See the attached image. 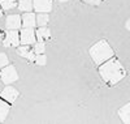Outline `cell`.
Here are the masks:
<instances>
[{
	"instance_id": "cell-1",
	"label": "cell",
	"mask_w": 130,
	"mask_h": 124,
	"mask_svg": "<svg viewBox=\"0 0 130 124\" xmlns=\"http://www.w3.org/2000/svg\"><path fill=\"white\" fill-rule=\"evenodd\" d=\"M99 75L105 84L115 85L117 82H120L122 78H125L126 71H125L124 65L121 64L120 60L116 58H111L107 61H104L103 64H100Z\"/></svg>"
},
{
	"instance_id": "cell-2",
	"label": "cell",
	"mask_w": 130,
	"mask_h": 124,
	"mask_svg": "<svg viewBox=\"0 0 130 124\" xmlns=\"http://www.w3.org/2000/svg\"><path fill=\"white\" fill-rule=\"evenodd\" d=\"M113 55H115V52H113L112 47L109 46V43H108L105 39H102L99 42H96L90 48V56L94 60V63L98 64V65H100L104 61H107L108 59L113 58Z\"/></svg>"
},
{
	"instance_id": "cell-3",
	"label": "cell",
	"mask_w": 130,
	"mask_h": 124,
	"mask_svg": "<svg viewBox=\"0 0 130 124\" xmlns=\"http://www.w3.org/2000/svg\"><path fill=\"white\" fill-rule=\"evenodd\" d=\"M20 33L17 29H8L4 33V38H3V46L4 47H17L20 44Z\"/></svg>"
},
{
	"instance_id": "cell-4",
	"label": "cell",
	"mask_w": 130,
	"mask_h": 124,
	"mask_svg": "<svg viewBox=\"0 0 130 124\" xmlns=\"http://www.w3.org/2000/svg\"><path fill=\"white\" fill-rule=\"evenodd\" d=\"M0 78H2V81L4 84H12L18 80V73L13 65H5L4 68H2Z\"/></svg>"
},
{
	"instance_id": "cell-5",
	"label": "cell",
	"mask_w": 130,
	"mask_h": 124,
	"mask_svg": "<svg viewBox=\"0 0 130 124\" xmlns=\"http://www.w3.org/2000/svg\"><path fill=\"white\" fill-rule=\"evenodd\" d=\"M20 39L22 44H34L37 41L35 31L32 28H24L20 33Z\"/></svg>"
},
{
	"instance_id": "cell-6",
	"label": "cell",
	"mask_w": 130,
	"mask_h": 124,
	"mask_svg": "<svg viewBox=\"0 0 130 124\" xmlns=\"http://www.w3.org/2000/svg\"><path fill=\"white\" fill-rule=\"evenodd\" d=\"M20 97V93H18V90L14 89L13 86H7L3 89V92L0 93V98H3L4 101H7L8 103H14L16 102V99Z\"/></svg>"
},
{
	"instance_id": "cell-7",
	"label": "cell",
	"mask_w": 130,
	"mask_h": 124,
	"mask_svg": "<svg viewBox=\"0 0 130 124\" xmlns=\"http://www.w3.org/2000/svg\"><path fill=\"white\" fill-rule=\"evenodd\" d=\"M53 0H32L34 9L38 13H48L52 10Z\"/></svg>"
},
{
	"instance_id": "cell-8",
	"label": "cell",
	"mask_w": 130,
	"mask_h": 124,
	"mask_svg": "<svg viewBox=\"0 0 130 124\" xmlns=\"http://www.w3.org/2000/svg\"><path fill=\"white\" fill-rule=\"evenodd\" d=\"M17 54L21 56V58H25V59H27L31 63H34L35 56H37V54L34 52V50H31L30 44H22V46L17 47Z\"/></svg>"
},
{
	"instance_id": "cell-9",
	"label": "cell",
	"mask_w": 130,
	"mask_h": 124,
	"mask_svg": "<svg viewBox=\"0 0 130 124\" xmlns=\"http://www.w3.org/2000/svg\"><path fill=\"white\" fill-rule=\"evenodd\" d=\"M21 22H22V18H21L20 15H10L7 17L5 26H7V29H18L22 25Z\"/></svg>"
},
{
	"instance_id": "cell-10",
	"label": "cell",
	"mask_w": 130,
	"mask_h": 124,
	"mask_svg": "<svg viewBox=\"0 0 130 124\" xmlns=\"http://www.w3.org/2000/svg\"><path fill=\"white\" fill-rule=\"evenodd\" d=\"M38 42H47L51 39V31L47 26H39L35 31Z\"/></svg>"
},
{
	"instance_id": "cell-11",
	"label": "cell",
	"mask_w": 130,
	"mask_h": 124,
	"mask_svg": "<svg viewBox=\"0 0 130 124\" xmlns=\"http://www.w3.org/2000/svg\"><path fill=\"white\" fill-rule=\"evenodd\" d=\"M37 25V17L34 13H25L22 16V26L24 28H34Z\"/></svg>"
},
{
	"instance_id": "cell-12",
	"label": "cell",
	"mask_w": 130,
	"mask_h": 124,
	"mask_svg": "<svg viewBox=\"0 0 130 124\" xmlns=\"http://www.w3.org/2000/svg\"><path fill=\"white\" fill-rule=\"evenodd\" d=\"M10 111V103H8L7 101L3 98H0V121H4Z\"/></svg>"
},
{
	"instance_id": "cell-13",
	"label": "cell",
	"mask_w": 130,
	"mask_h": 124,
	"mask_svg": "<svg viewBox=\"0 0 130 124\" xmlns=\"http://www.w3.org/2000/svg\"><path fill=\"white\" fill-rule=\"evenodd\" d=\"M118 116H120L121 121L124 123H130V102L126 103L118 110Z\"/></svg>"
},
{
	"instance_id": "cell-14",
	"label": "cell",
	"mask_w": 130,
	"mask_h": 124,
	"mask_svg": "<svg viewBox=\"0 0 130 124\" xmlns=\"http://www.w3.org/2000/svg\"><path fill=\"white\" fill-rule=\"evenodd\" d=\"M17 7H18L20 10H22V12H31V9L34 8L31 0H18Z\"/></svg>"
},
{
	"instance_id": "cell-15",
	"label": "cell",
	"mask_w": 130,
	"mask_h": 124,
	"mask_svg": "<svg viewBox=\"0 0 130 124\" xmlns=\"http://www.w3.org/2000/svg\"><path fill=\"white\" fill-rule=\"evenodd\" d=\"M17 0H0V5L4 10H10L17 7Z\"/></svg>"
},
{
	"instance_id": "cell-16",
	"label": "cell",
	"mask_w": 130,
	"mask_h": 124,
	"mask_svg": "<svg viewBox=\"0 0 130 124\" xmlns=\"http://www.w3.org/2000/svg\"><path fill=\"white\" fill-rule=\"evenodd\" d=\"M50 21V16L47 13H39L37 16V25L38 26H46Z\"/></svg>"
},
{
	"instance_id": "cell-17",
	"label": "cell",
	"mask_w": 130,
	"mask_h": 124,
	"mask_svg": "<svg viewBox=\"0 0 130 124\" xmlns=\"http://www.w3.org/2000/svg\"><path fill=\"white\" fill-rule=\"evenodd\" d=\"M34 64L35 65H46L47 64V56L44 54H38L35 56V60H34Z\"/></svg>"
},
{
	"instance_id": "cell-18",
	"label": "cell",
	"mask_w": 130,
	"mask_h": 124,
	"mask_svg": "<svg viewBox=\"0 0 130 124\" xmlns=\"http://www.w3.org/2000/svg\"><path fill=\"white\" fill-rule=\"evenodd\" d=\"M46 51V44L44 42H38L35 43V47H34V52L38 55V54H44Z\"/></svg>"
},
{
	"instance_id": "cell-19",
	"label": "cell",
	"mask_w": 130,
	"mask_h": 124,
	"mask_svg": "<svg viewBox=\"0 0 130 124\" xmlns=\"http://www.w3.org/2000/svg\"><path fill=\"white\" fill-rule=\"evenodd\" d=\"M9 60H8V56L3 52H0V68H4L5 65H8Z\"/></svg>"
},
{
	"instance_id": "cell-20",
	"label": "cell",
	"mask_w": 130,
	"mask_h": 124,
	"mask_svg": "<svg viewBox=\"0 0 130 124\" xmlns=\"http://www.w3.org/2000/svg\"><path fill=\"white\" fill-rule=\"evenodd\" d=\"M83 2L90 5H100L103 3V0H83Z\"/></svg>"
},
{
	"instance_id": "cell-21",
	"label": "cell",
	"mask_w": 130,
	"mask_h": 124,
	"mask_svg": "<svg viewBox=\"0 0 130 124\" xmlns=\"http://www.w3.org/2000/svg\"><path fill=\"white\" fill-rule=\"evenodd\" d=\"M125 28H126V29H127V30L130 31V18H129V20L126 21V24H125Z\"/></svg>"
},
{
	"instance_id": "cell-22",
	"label": "cell",
	"mask_w": 130,
	"mask_h": 124,
	"mask_svg": "<svg viewBox=\"0 0 130 124\" xmlns=\"http://www.w3.org/2000/svg\"><path fill=\"white\" fill-rule=\"evenodd\" d=\"M3 38H4V33L0 30V41H3Z\"/></svg>"
},
{
	"instance_id": "cell-23",
	"label": "cell",
	"mask_w": 130,
	"mask_h": 124,
	"mask_svg": "<svg viewBox=\"0 0 130 124\" xmlns=\"http://www.w3.org/2000/svg\"><path fill=\"white\" fill-rule=\"evenodd\" d=\"M3 10H4V9L2 8V5H0V17H2V16H3Z\"/></svg>"
},
{
	"instance_id": "cell-24",
	"label": "cell",
	"mask_w": 130,
	"mask_h": 124,
	"mask_svg": "<svg viewBox=\"0 0 130 124\" xmlns=\"http://www.w3.org/2000/svg\"><path fill=\"white\" fill-rule=\"evenodd\" d=\"M59 2H61V3H67V2H70V0H59Z\"/></svg>"
}]
</instances>
